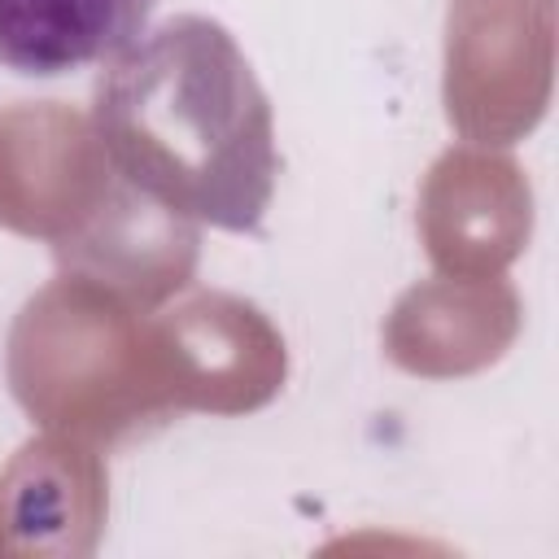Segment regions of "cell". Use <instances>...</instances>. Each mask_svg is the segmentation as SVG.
<instances>
[{
	"label": "cell",
	"mask_w": 559,
	"mask_h": 559,
	"mask_svg": "<svg viewBox=\"0 0 559 559\" xmlns=\"http://www.w3.org/2000/svg\"><path fill=\"white\" fill-rule=\"evenodd\" d=\"M92 135L140 197L179 218L258 231L271 205V100L214 17L179 13L114 52L92 92Z\"/></svg>",
	"instance_id": "6da1fadb"
},
{
	"label": "cell",
	"mask_w": 559,
	"mask_h": 559,
	"mask_svg": "<svg viewBox=\"0 0 559 559\" xmlns=\"http://www.w3.org/2000/svg\"><path fill=\"white\" fill-rule=\"evenodd\" d=\"M157 0H0V66L17 74H70L122 52L148 26Z\"/></svg>",
	"instance_id": "7a4b0ae2"
}]
</instances>
